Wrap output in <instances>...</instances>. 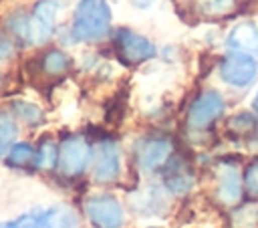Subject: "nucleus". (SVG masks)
I'll use <instances>...</instances> for the list:
<instances>
[{
  "label": "nucleus",
  "instance_id": "obj_17",
  "mask_svg": "<svg viewBox=\"0 0 258 228\" xmlns=\"http://www.w3.org/2000/svg\"><path fill=\"white\" fill-rule=\"evenodd\" d=\"M236 0H202L200 2V8L204 14L208 16H216V14H226L234 8Z\"/></svg>",
  "mask_w": 258,
  "mask_h": 228
},
{
  "label": "nucleus",
  "instance_id": "obj_10",
  "mask_svg": "<svg viewBox=\"0 0 258 228\" xmlns=\"http://www.w3.org/2000/svg\"><path fill=\"white\" fill-rule=\"evenodd\" d=\"M226 44L232 48V50H242V52H256L258 50V26L252 22V20H244V22H238L228 38H226Z\"/></svg>",
  "mask_w": 258,
  "mask_h": 228
},
{
  "label": "nucleus",
  "instance_id": "obj_15",
  "mask_svg": "<svg viewBox=\"0 0 258 228\" xmlns=\"http://www.w3.org/2000/svg\"><path fill=\"white\" fill-rule=\"evenodd\" d=\"M34 157H36V155H34V149H32L28 143H16V145L10 149V153H8V159H10V163H14V165H26V163H30Z\"/></svg>",
  "mask_w": 258,
  "mask_h": 228
},
{
  "label": "nucleus",
  "instance_id": "obj_24",
  "mask_svg": "<svg viewBox=\"0 0 258 228\" xmlns=\"http://www.w3.org/2000/svg\"><path fill=\"white\" fill-rule=\"evenodd\" d=\"M254 147H256V149H258V139H256V143H254Z\"/></svg>",
  "mask_w": 258,
  "mask_h": 228
},
{
  "label": "nucleus",
  "instance_id": "obj_3",
  "mask_svg": "<svg viewBox=\"0 0 258 228\" xmlns=\"http://www.w3.org/2000/svg\"><path fill=\"white\" fill-rule=\"evenodd\" d=\"M85 210L95 228H121L123 224V208L117 202V198L109 194L89 198Z\"/></svg>",
  "mask_w": 258,
  "mask_h": 228
},
{
  "label": "nucleus",
  "instance_id": "obj_11",
  "mask_svg": "<svg viewBox=\"0 0 258 228\" xmlns=\"http://www.w3.org/2000/svg\"><path fill=\"white\" fill-rule=\"evenodd\" d=\"M242 194V184H240V174L234 165H224L220 172V182H218V196L224 204H236Z\"/></svg>",
  "mask_w": 258,
  "mask_h": 228
},
{
  "label": "nucleus",
  "instance_id": "obj_18",
  "mask_svg": "<svg viewBox=\"0 0 258 228\" xmlns=\"http://www.w3.org/2000/svg\"><path fill=\"white\" fill-rule=\"evenodd\" d=\"M244 188L250 196L258 198V159L252 161L244 172Z\"/></svg>",
  "mask_w": 258,
  "mask_h": 228
},
{
  "label": "nucleus",
  "instance_id": "obj_21",
  "mask_svg": "<svg viewBox=\"0 0 258 228\" xmlns=\"http://www.w3.org/2000/svg\"><path fill=\"white\" fill-rule=\"evenodd\" d=\"M8 56H10V42H6V40L0 38V63L6 61Z\"/></svg>",
  "mask_w": 258,
  "mask_h": 228
},
{
  "label": "nucleus",
  "instance_id": "obj_16",
  "mask_svg": "<svg viewBox=\"0 0 258 228\" xmlns=\"http://www.w3.org/2000/svg\"><path fill=\"white\" fill-rule=\"evenodd\" d=\"M12 107H14V113H16L20 119H24L26 123H30V125H34V123H38V121L42 119V113H40V109H38L36 105L18 101V103H14Z\"/></svg>",
  "mask_w": 258,
  "mask_h": 228
},
{
  "label": "nucleus",
  "instance_id": "obj_14",
  "mask_svg": "<svg viewBox=\"0 0 258 228\" xmlns=\"http://www.w3.org/2000/svg\"><path fill=\"white\" fill-rule=\"evenodd\" d=\"M16 137V123L8 113H0V153L8 149L12 139Z\"/></svg>",
  "mask_w": 258,
  "mask_h": 228
},
{
  "label": "nucleus",
  "instance_id": "obj_5",
  "mask_svg": "<svg viewBox=\"0 0 258 228\" xmlns=\"http://www.w3.org/2000/svg\"><path fill=\"white\" fill-rule=\"evenodd\" d=\"M224 111V99L218 91H204L189 107L187 125L191 129H206L210 127Z\"/></svg>",
  "mask_w": 258,
  "mask_h": 228
},
{
  "label": "nucleus",
  "instance_id": "obj_8",
  "mask_svg": "<svg viewBox=\"0 0 258 228\" xmlns=\"http://www.w3.org/2000/svg\"><path fill=\"white\" fill-rule=\"evenodd\" d=\"M171 155V141L165 137H145L135 147V159L143 172L159 169Z\"/></svg>",
  "mask_w": 258,
  "mask_h": 228
},
{
  "label": "nucleus",
  "instance_id": "obj_2",
  "mask_svg": "<svg viewBox=\"0 0 258 228\" xmlns=\"http://www.w3.org/2000/svg\"><path fill=\"white\" fill-rule=\"evenodd\" d=\"M256 73H258V63L254 61V56L250 52L232 50L220 63L222 81L230 87H236V89L248 87L256 79Z\"/></svg>",
  "mask_w": 258,
  "mask_h": 228
},
{
  "label": "nucleus",
  "instance_id": "obj_19",
  "mask_svg": "<svg viewBox=\"0 0 258 228\" xmlns=\"http://www.w3.org/2000/svg\"><path fill=\"white\" fill-rule=\"evenodd\" d=\"M38 165L40 167H52L56 161H58V153H56V147L50 143V141H46V143H42V147H40V151H38Z\"/></svg>",
  "mask_w": 258,
  "mask_h": 228
},
{
  "label": "nucleus",
  "instance_id": "obj_9",
  "mask_svg": "<svg viewBox=\"0 0 258 228\" xmlns=\"http://www.w3.org/2000/svg\"><path fill=\"white\" fill-rule=\"evenodd\" d=\"M121 167V157H119V147L115 141L105 139L97 147V159H95V180L101 184L113 182L119 176Z\"/></svg>",
  "mask_w": 258,
  "mask_h": 228
},
{
  "label": "nucleus",
  "instance_id": "obj_20",
  "mask_svg": "<svg viewBox=\"0 0 258 228\" xmlns=\"http://www.w3.org/2000/svg\"><path fill=\"white\" fill-rule=\"evenodd\" d=\"M256 125V119L250 115V113H238L236 117L230 119V127L240 131V133H246V131H252Z\"/></svg>",
  "mask_w": 258,
  "mask_h": 228
},
{
  "label": "nucleus",
  "instance_id": "obj_22",
  "mask_svg": "<svg viewBox=\"0 0 258 228\" xmlns=\"http://www.w3.org/2000/svg\"><path fill=\"white\" fill-rule=\"evenodd\" d=\"M153 2H155V0H131V4H133V6H137V8H141V10L149 8Z\"/></svg>",
  "mask_w": 258,
  "mask_h": 228
},
{
  "label": "nucleus",
  "instance_id": "obj_4",
  "mask_svg": "<svg viewBox=\"0 0 258 228\" xmlns=\"http://www.w3.org/2000/svg\"><path fill=\"white\" fill-rule=\"evenodd\" d=\"M115 46L121 61L127 65H139L155 56L153 42L133 30H119L115 36Z\"/></svg>",
  "mask_w": 258,
  "mask_h": 228
},
{
  "label": "nucleus",
  "instance_id": "obj_23",
  "mask_svg": "<svg viewBox=\"0 0 258 228\" xmlns=\"http://www.w3.org/2000/svg\"><path fill=\"white\" fill-rule=\"evenodd\" d=\"M252 107H254V111L258 113V91H256V95H254V101H252Z\"/></svg>",
  "mask_w": 258,
  "mask_h": 228
},
{
  "label": "nucleus",
  "instance_id": "obj_1",
  "mask_svg": "<svg viewBox=\"0 0 258 228\" xmlns=\"http://www.w3.org/2000/svg\"><path fill=\"white\" fill-rule=\"evenodd\" d=\"M111 28V8L107 0H81L75 8L71 34L75 40H99Z\"/></svg>",
  "mask_w": 258,
  "mask_h": 228
},
{
  "label": "nucleus",
  "instance_id": "obj_6",
  "mask_svg": "<svg viewBox=\"0 0 258 228\" xmlns=\"http://www.w3.org/2000/svg\"><path fill=\"white\" fill-rule=\"evenodd\" d=\"M89 159H91V147L83 137L73 135L62 141L60 151H58V167L64 176L83 174Z\"/></svg>",
  "mask_w": 258,
  "mask_h": 228
},
{
  "label": "nucleus",
  "instance_id": "obj_7",
  "mask_svg": "<svg viewBox=\"0 0 258 228\" xmlns=\"http://www.w3.org/2000/svg\"><path fill=\"white\" fill-rule=\"evenodd\" d=\"M0 228H77V218L69 208H52L28 214L18 222L0 224Z\"/></svg>",
  "mask_w": 258,
  "mask_h": 228
},
{
  "label": "nucleus",
  "instance_id": "obj_12",
  "mask_svg": "<svg viewBox=\"0 0 258 228\" xmlns=\"http://www.w3.org/2000/svg\"><path fill=\"white\" fill-rule=\"evenodd\" d=\"M165 204V196L159 188L155 186H147L143 188L141 192H135L131 196V206L137 210V212H143V214H153V212H159L161 206Z\"/></svg>",
  "mask_w": 258,
  "mask_h": 228
},
{
  "label": "nucleus",
  "instance_id": "obj_13",
  "mask_svg": "<svg viewBox=\"0 0 258 228\" xmlns=\"http://www.w3.org/2000/svg\"><path fill=\"white\" fill-rule=\"evenodd\" d=\"M40 65H42V71L46 75H62L69 71L71 67V59L69 54H64L62 50L58 48H52V50H46L40 59Z\"/></svg>",
  "mask_w": 258,
  "mask_h": 228
}]
</instances>
